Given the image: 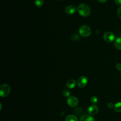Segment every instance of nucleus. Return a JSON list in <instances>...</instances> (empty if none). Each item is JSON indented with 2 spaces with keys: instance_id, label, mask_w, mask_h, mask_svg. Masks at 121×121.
<instances>
[{
  "instance_id": "nucleus-1",
  "label": "nucleus",
  "mask_w": 121,
  "mask_h": 121,
  "mask_svg": "<svg viewBox=\"0 0 121 121\" xmlns=\"http://www.w3.org/2000/svg\"><path fill=\"white\" fill-rule=\"evenodd\" d=\"M77 10L79 15L84 17L88 16L90 13V8L85 4H79L77 8Z\"/></svg>"
},
{
  "instance_id": "nucleus-2",
  "label": "nucleus",
  "mask_w": 121,
  "mask_h": 121,
  "mask_svg": "<svg viewBox=\"0 0 121 121\" xmlns=\"http://www.w3.org/2000/svg\"><path fill=\"white\" fill-rule=\"evenodd\" d=\"M79 33L81 35L84 37H87L91 35V30L89 26L83 25L80 27L79 29Z\"/></svg>"
},
{
  "instance_id": "nucleus-3",
  "label": "nucleus",
  "mask_w": 121,
  "mask_h": 121,
  "mask_svg": "<svg viewBox=\"0 0 121 121\" xmlns=\"http://www.w3.org/2000/svg\"><path fill=\"white\" fill-rule=\"evenodd\" d=\"M10 87L8 84H4L1 85L0 87V95L1 97H6L10 93Z\"/></svg>"
},
{
  "instance_id": "nucleus-4",
  "label": "nucleus",
  "mask_w": 121,
  "mask_h": 121,
  "mask_svg": "<svg viewBox=\"0 0 121 121\" xmlns=\"http://www.w3.org/2000/svg\"><path fill=\"white\" fill-rule=\"evenodd\" d=\"M104 39L107 42L111 43L112 42L115 38L114 35L111 32H106L103 35Z\"/></svg>"
},
{
  "instance_id": "nucleus-5",
  "label": "nucleus",
  "mask_w": 121,
  "mask_h": 121,
  "mask_svg": "<svg viewBox=\"0 0 121 121\" xmlns=\"http://www.w3.org/2000/svg\"><path fill=\"white\" fill-rule=\"evenodd\" d=\"M78 99L77 97L75 96H70L67 100V104L70 107H75L78 104Z\"/></svg>"
},
{
  "instance_id": "nucleus-6",
  "label": "nucleus",
  "mask_w": 121,
  "mask_h": 121,
  "mask_svg": "<svg viewBox=\"0 0 121 121\" xmlns=\"http://www.w3.org/2000/svg\"><path fill=\"white\" fill-rule=\"evenodd\" d=\"M87 83V79L85 76L80 77L77 81V84L79 87H85Z\"/></svg>"
},
{
  "instance_id": "nucleus-7",
  "label": "nucleus",
  "mask_w": 121,
  "mask_h": 121,
  "mask_svg": "<svg viewBox=\"0 0 121 121\" xmlns=\"http://www.w3.org/2000/svg\"><path fill=\"white\" fill-rule=\"evenodd\" d=\"M98 112V107L95 105L93 104L90 105L88 109V112L92 115H95Z\"/></svg>"
},
{
  "instance_id": "nucleus-8",
  "label": "nucleus",
  "mask_w": 121,
  "mask_h": 121,
  "mask_svg": "<svg viewBox=\"0 0 121 121\" xmlns=\"http://www.w3.org/2000/svg\"><path fill=\"white\" fill-rule=\"evenodd\" d=\"M76 8L73 5H69L65 9V12L69 15L74 14L76 11Z\"/></svg>"
},
{
  "instance_id": "nucleus-9",
  "label": "nucleus",
  "mask_w": 121,
  "mask_h": 121,
  "mask_svg": "<svg viewBox=\"0 0 121 121\" xmlns=\"http://www.w3.org/2000/svg\"><path fill=\"white\" fill-rule=\"evenodd\" d=\"M79 121H95L93 117L88 114H85L81 117Z\"/></svg>"
},
{
  "instance_id": "nucleus-10",
  "label": "nucleus",
  "mask_w": 121,
  "mask_h": 121,
  "mask_svg": "<svg viewBox=\"0 0 121 121\" xmlns=\"http://www.w3.org/2000/svg\"><path fill=\"white\" fill-rule=\"evenodd\" d=\"M76 81L73 79H69L68 81L66 84V86L68 88L72 89L73 88L76 86Z\"/></svg>"
},
{
  "instance_id": "nucleus-11",
  "label": "nucleus",
  "mask_w": 121,
  "mask_h": 121,
  "mask_svg": "<svg viewBox=\"0 0 121 121\" xmlns=\"http://www.w3.org/2000/svg\"><path fill=\"white\" fill-rule=\"evenodd\" d=\"M114 46L117 49L121 50V37H117L115 39Z\"/></svg>"
},
{
  "instance_id": "nucleus-12",
  "label": "nucleus",
  "mask_w": 121,
  "mask_h": 121,
  "mask_svg": "<svg viewBox=\"0 0 121 121\" xmlns=\"http://www.w3.org/2000/svg\"><path fill=\"white\" fill-rule=\"evenodd\" d=\"M78 119L77 117L74 115L69 114L65 118V121H78Z\"/></svg>"
},
{
  "instance_id": "nucleus-13",
  "label": "nucleus",
  "mask_w": 121,
  "mask_h": 121,
  "mask_svg": "<svg viewBox=\"0 0 121 121\" xmlns=\"http://www.w3.org/2000/svg\"><path fill=\"white\" fill-rule=\"evenodd\" d=\"M114 110L117 112H121V102H119L115 104L114 106Z\"/></svg>"
},
{
  "instance_id": "nucleus-14",
  "label": "nucleus",
  "mask_w": 121,
  "mask_h": 121,
  "mask_svg": "<svg viewBox=\"0 0 121 121\" xmlns=\"http://www.w3.org/2000/svg\"><path fill=\"white\" fill-rule=\"evenodd\" d=\"M35 3L36 7H41L43 4V0H35Z\"/></svg>"
},
{
  "instance_id": "nucleus-15",
  "label": "nucleus",
  "mask_w": 121,
  "mask_h": 121,
  "mask_svg": "<svg viewBox=\"0 0 121 121\" xmlns=\"http://www.w3.org/2000/svg\"><path fill=\"white\" fill-rule=\"evenodd\" d=\"M90 101L93 104H96L98 101V99L95 96H92L90 98Z\"/></svg>"
},
{
  "instance_id": "nucleus-16",
  "label": "nucleus",
  "mask_w": 121,
  "mask_h": 121,
  "mask_svg": "<svg viewBox=\"0 0 121 121\" xmlns=\"http://www.w3.org/2000/svg\"><path fill=\"white\" fill-rule=\"evenodd\" d=\"M62 94H63V95L66 97H68L70 95V92H69V91H68L67 89L63 90V91L62 92Z\"/></svg>"
},
{
  "instance_id": "nucleus-17",
  "label": "nucleus",
  "mask_w": 121,
  "mask_h": 121,
  "mask_svg": "<svg viewBox=\"0 0 121 121\" xmlns=\"http://www.w3.org/2000/svg\"><path fill=\"white\" fill-rule=\"evenodd\" d=\"M117 15L118 17L121 19V6L117 10Z\"/></svg>"
},
{
  "instance_id": "nucleus-18",
  "label": "nucleus",
  "mask_w": 121,
  "mask_h": 121,
  "mask_svg": "<svg viewBox=\"0 0 121 121\" xmlns=\"http://www.w3.org/2000/svg\"><path fill=\"white\" fill-rule=\"evenodd\" d=\"M107 107H109V108H112L114 107V105L112 103H109L107 104Z\"/></svg>"
},
{
  "instance_id": "nucleus-19",
  "label": "nucleus",
  "mask_w": 121,
  "mask_h": 121,
  "mask_svg": "<svg viewBox=\"0 0 121 121\" xmlns=\"http://www.w3.org/2000/svg\"><path fill=\"white\" fill-rule=\"evenodd\" d=\"M116 67L117 69L118 70L121 71V64H120V63H117V64H116Z\"/></svg>"
},
{
  "instance_id": "nucleus-20",
  "label": "nucleus",
  "mask_w": 121,
  "mask_h": 121,
  "mask_svg": "<svg viewBox=\"0 0 121 121\" xmlns=\"http://www.w3.org/2000/svg\"><path fill=\"white\" fill-rule=\"evenodd\" d=\"M72 38L73 40H78V36L77 34H75L72 36Z\"/></svg>"
},
{
  "instance_id": "nucleus-21",
  "label": "nucleus",
  "mask_w": 121,
  "mask_h": 121,
  "mask_svg": "<svg viewBox=\"0 0 121 121\" xmlns=\"http://www.w3.org/2000/svg\"><path fill=\"white\" fill-rule=\"evenodd\" d=\"M115 3L119 6L121 5V0H114Z\"/></svg>"
},
{
  "instance_id": "nucleus-22",
  "label": "nucleus",
  "mask_w": 121,
  "mask_h": 121,
  "mask_svg": "<svg viewBox=\"0 0 121 121\" xmlns=\"http://www.w3.org/2000/svg\"><path fill=\"white\" fill-rule=\"evenodd\" d=\"M107 0H98L99 2H100V3H104Z\"/></svg>"
},
{
  "instance_id": "nucleus-23",
  "label": "nucleus",
  "mask_w": 121,
  "mask_h": 121,
  "mask_svg": "<svg viewBox=\"0 0 121 121\" xmlns=\"http://www.w3.org/2000/svg\"><path fill=\"white\" fill-rule=\"evenodd\" d=\"M1 107H2V105H1V103H0V110H1Z\"/></svg>"
},
{
  "instance_id": "nucleus-24",
  "label": "nucleus",
  "mask_w": 121,
  "mask_h": 121,
  "mask_svg": "<svg viewBox=\"0 0 121 121\" xmlns=\"http://www.w3.org/2000/svg\"></svg>"
},
{
  "instance_id": "nucleus-25",
  "label": "nucleus",
  "mask_w": 121,
  "mask_h": 121,
  "mask_svg": "<svg viewBox=\"0 0 121 121\" xmlns=\"http://www.w3.org/2000/svg\"></svg>"
}]
</instances>
